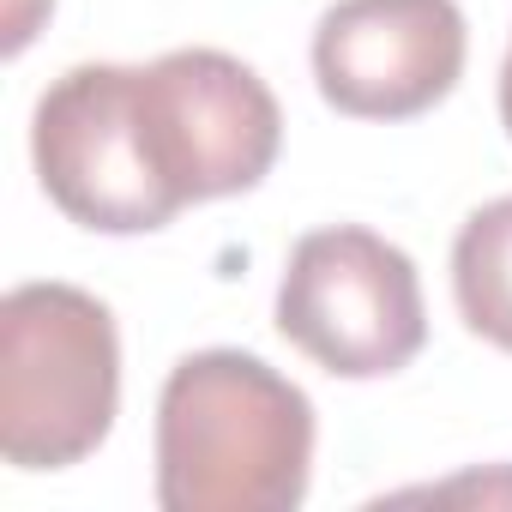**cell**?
Instances as JSON below:
<instances>
[{
    "instance_id": "6da1fadb",
    "label": "cell",
    "mask_w": 512,
    "mask_h": 512,
    "mask_svg": "<svg viewBox=\"0 0 512 512\" xmlns=\"http://www.w3.org/2000/svg\"><path fill=\"white\" fill-rule=\"evenodd\" d=\"M314 476V404L247 350H193L157 398L163 512H296Z\"/></svg>"
},
{
    "instance_id": "7a4b0ae2",
    "label": "cell",
    "mask_w": 512,
    "mask_h": 512,
    "mask_svg": "<svg viewBox=\"0 0 512 512\" xmlns=\"http://www.w3.org/2000/svg\"><path fill=\"white\" fill-rule=\"evenodd\" d=\"M121 410L115 314L79 284H19L0 302V458L13 470L85 464Z\"/></svg>"
},
{
    "instance_id": "3957f363",
    "label": "cell",
    "mask_w": 512,
    "mask_h": 512,
    "mask_svg": "<svg viewBox=\"0 0 512 512\" xmlns=\"http://www.w3.org/2000/svg\"><path fill=\"white\" fill-rule=\"evenodd\" d=\"M278 332L338 380L410 368L428 344L416 260L362 223L302 235L278 284Z\"/></svg>"
},
{
    "instance_id": "277c9868",
    "label": "cell",
    "mask_w": 512,
    "mask_h": 512,
    "mask_svg": "<svg viewBox=\"0 0 512 512\" xmlns=\"http://www.w3.org/2000/svg\"><path fill=\"white\" fill-rule=\"evenodd\" d=\"M31 157H37L43 193L79 229L151 235L181 217V205L163 187L151 145H145L139 67H115V61L67 67L37 97Z\"/></svg>"
},
{
    "instance_id": "5b68a950",
    "label": "cell",
    "mask_w": 512,
    "mask_h": 512,
    "mask_svg": "<svg viewBox=\"0 0 512 512\" xmlns=\"http://www.w3.org/2000/svg\"><path fill=\"white\" fill-rule=\"evenodd\" d=\"M145 145L175 205L253 193L284 145V115L266 79L223 49H169L139 67Z\"/></svg>"
},
{
    "instance_id": "8992f818",
    "label": "cell",
    "mask_w": 512,
    "mask_h": 512,
    "mask_svg": "<svg viewBox=\"0 0 512 512\" xmlns=\"http://www.w3.org/2000/svg\"><path fill=\"white\" fill-rule=\"evenodd\" d=\"M458 0H338L314 25V85L350 121H416L464 79Z\"/></svg>"
},
{
    "instance_id": "52a82bcc",
    "label": "cell",
    "mask_w": 512,
    "mask_h": 512,
    "mask_svg": "<svg viewBox=\"0 0 512 512\" xmlns=\"http://www.w3.org/2000/svg\"><path fill=\"white\" fill-rule=\"evenodd\" d=\"M452 296L464 326L512 356V193L464 217L452 241Z\"/></svg>"
},
{
    "instance_id": "ba28073f",
    "label": "cell",
    "mask_w": 512,
    "mask_h": 512,
    "mask_svg": "<svg viewBox=\"0 0 512 512\" xmlns=\"http://www.w3.org/2000/svg\"><path fill=\"white\" fill-rule=\"evenodd\" d=\"M500 127L512 139V49H506V67H500Z\"/></svg>"
}]
</instances>
